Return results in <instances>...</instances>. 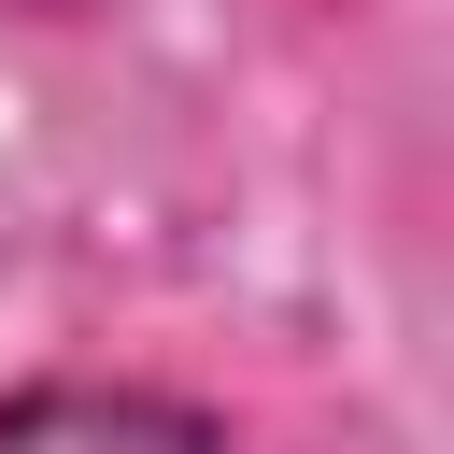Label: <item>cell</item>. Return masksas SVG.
Listing matches in <instances>:
<instances>
[{
  "mask_svg": "<svg viewBox=\"0 0 454 454\" xmlns=\"http://www.w3.org/2000/svg\"><path fill=\"white\" fill-rule=\"evenodd\" d=\"M0 454H227V426L170 383H14Z\"/></svg>",
  "mask_w": 454,
  "mask_h": 454,
  "instance_id": "1",
  "label": "cell"
}]
</instances>
